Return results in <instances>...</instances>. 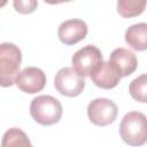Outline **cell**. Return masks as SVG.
Masks as SVG:
<instances>
[{"instance_id": "8", "label": "cell", "mask_w": 147, "mask_h": 147, "mask_svg": "<svg viewBox=\"0 0 147 147\" xmlns=\"http://www.w3.org/2000/svg\"><path fill=\"white\" fill-rule=\"evenodd\" d=\"M90 77L95 86L103 90H110L117 86V84L122 79V74L118 68L111 62L102 61L90 75Z\"/></svg>"}, {"instance_id": "12", "label": "cell", "mask_w": 147, "mask_h": 147, "mask_svg": "<svg viewBox=\"0 0 147 147\" xmlns=\"http://www.w3.org/2000/svg\"><path fill=\"white\" fill-rule=\"evenodd\" d=\"M1 147H33L28 134L18 129L11 127L7 130L1 139Z\"/></svg>"}, {"instance_id": "6", "label": "cell", "mask_w": 147, "mask_h": 147, "mask_svg": "<svg viewBox=\"0 0 147 147\" xmlns=\"http://www.w3.org/2000/svg\"><path fill=\"white\" fill-rule=\"evenodd\" d=\"M54 86L60 94L74 98L78 96L83 92L85 87V80L72 68L64 67L55 75Z\"/></svg>"}, {"instance_id": "14", "label": "cell", "mask_w": 147, "mask_h": 147, "mask_svg": "<svg viewBox=\"0 0 147 147\" xmlns=\"http://www.w3.org/2000/svg\"><path fill=\"white\" fill-rule=\"evenodd\" d=\"M129 92L131 96L141 103L147 102V76L146 74L140 75L133 79L129 86Z\"/></svg>"}, {"instance_id": "2", "label": "cell", "mask_w": 147, "mask_h": 147, "mask_svg": "<svg viewBox=\"0 0 147 147\" xmlns=\"http://www.w3.org/2000/svg\"><path fill=\"white\" fill-rule=\"evenodd\" d=\"M22 52L13 42L0 44V86L9 87L20 72Z\"/></svg>"}, {"instance_id": "4", "label": "cell", "mask_w": 147, "mask_h": 147, "mask_svg": "<svg viewBox=\"0 0 147 147\" xmlns=\"http://www.w3.org/2000/svg\"><path fill=\"white\" fill-rule=\"evenodd\" d=\"M102 61V53L94 45L82 47L71 57L72 69L83 78L90 76Z\"/></svg>"}, {"instance_id": "15", "label": "cell", "mask_w": 147, "mask_h": 147, "mask_svg": "<svg viewBox=\"0 0 147 147\" xmlns=\"http://www.w3.org/2000/svg\"><path fill=\"white\" fill-rule=\"evenodd\" d=\"M14 8L20 14H31L38 6L36 0H15L13 2Z\"/></svg>"}, {"instance_id": "1", "label": "cell", "mask_w": 147, "mask_h": 147, "mask_svg": "<svg viewBox=\"0 0 147 147\" xmlns=\"http://www.w3.org/2000/svg\"><path fill=\"white\" fill-rule=\"evenodd\" d=\"M119 134L130 146L139 147L147 140V119L140 111H130L124 115L119 124Z\"/></svg>"}, {"instance_id": "5", "label": "cell", "mask_w": 147, "mask_h": 147, "mask_svg": "<svg viewBox=\"0 0 147 147\" xmlns=\"http://www.w3.org/2000/svg\"><path fill=\"white\" fill-rule=\"evenodd\" d=\"M117 114V105L107 98L94 99L87 106V116L90 121L98 126H107L111 124L116 119Z\"/></svg>"}, {"instance_id": "16", "label": "cell", "mask_w": 147, "mask_h": 147, "mask_svg": "<svg viewBox=\"0 0 147 147\" xmlns=\"http://www.w3.org/2000/svg\"><path fill=\"white\" fill-rule=\"evenodd\" d=\"M5 5H6V1H2V2H0V7H1V6H5Z\"/></svg>"}, {"instance_id": "3", "label": "cell", "mask_w": 147, "mask_h": 147, "mask_svg": "<svg viewBox=\"0 0 147 147\" xmlns=\"http://www.w3.org/2000/svg\"><path fill=\"white\" fill-rule=\"evenodd\" d=\"M30 114L41 125H53L61 119L62 105L52 95H38L31 101Z\"/></svg>"}, {"instance_id": "10", "label": "cell", "mask_w": 147, "mask_h": 147, "mask_svg": "<svg viewBox=\"0 0 147 147\" xmlns=\"http://www.w3.org/2000/svg\"><path fill=\"white\" fill-rule=\"evenodd\" d=\"M109 62L115 64L122 74V77L130 76L133 74L138 67V60L133 52L119 47L113 51L109 56Z\"/></svg>"}, {"instance_id": "11", "label": "cell", "mask_w": 147, "mask_h": 147, "mask_svg": "<svg viewBox=\"0 0 147 147\" xmlns=\"http://www.w3.org/2000/svg\"><path fill=\"white\" fill-rule=\"evenodd\" d=\"M147 24H133L125 31V41L134 51H145L147 48Z\"/></svg>"}, {"instance_id": "9", "label": "cell", "mask_w": 147, "mask_h": 147, "mask_svg": "<svg viewBox=\"0 0 147 147\" xmlns=\"http://www.w3.org/2000/svg\"><path fill=\"white\" fill-rule=\"evenodd\" d=\"M87 34V25L83 20L71 18L62 22L57 30V36L64 45H75Z\"/></svg>"}, {"instance_id": "7", "label": "cell", "mask_w": 147, "mask_h": 147, "mask_svg": "<svg viewBox=\"0 0 147 147\" xmlns=\"http://www.w3.org/2000/svg\"><path fill=\"white\" fill-rule=\"evenodd\" d=\"M16 86L24 93L34 94L40 92L46 85V75L36 67H26L20 71L15 78Z\"/></svg>"}, {"instance_id": "13", "label": "cell", "mask_w": 147, "mask_h": 147, "mask_svg": "<svg viewBox=\"0 0 147 147\" xmlns=\"http://www.w3.org/2000/svg\"><path fill=\"white\" fill-rule=\"evenodd\" d=\"M146 7V1H133V0H119L117 2V11L125 18L134 17L140 15Z\"/></svg>"}]
</instances>
